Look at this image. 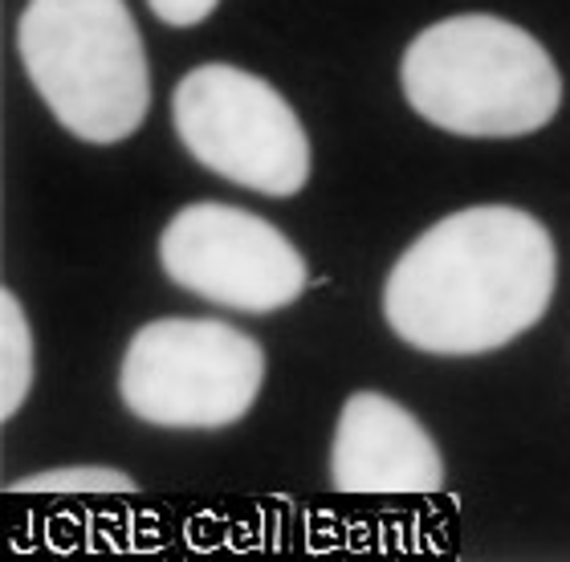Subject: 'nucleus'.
<instances>
[{"label": "nucleus", "instance_id": "nucleus-1", "mask_svg": "<svg viewBox=\"0 0 570 562\" xmlns=\"http://www.w3.org/2000/svg\"><path fill=\"white\" fill-rule=\"evenodd\" d=\"M547 225L510 204L444 216L392 265L383 318L428 355H489L525 335L554 298Z\"/></svg>", "mask_w": 570, "mask_h": 562}, {"label": "nucleus", "instance_id": "nucleus-2", "mask_svg": "<svg viewBox=\"0 0 570 562\" xmlns=\"http://www.w3.org/2000/svg\"><path fill=\"white\" fill-rule=\"evenodd\" d=\"M420 119L469 139H513L559 115L562 78L538 37L489 12L428 24L400 66Z\"/></svg>", "mask_w": 570, "mask_h": 562}, {"label": "nucleus", "instance_id": "nucleus-3", "mask_svg": "<svg viewBox=\"0 0 570 562\" xmlns=\"http://www.w3.org/2000/svg\"><path fill=\"white\" fill-rule=\"evenodd\" d=\"M29 82L86 144H119L151 107L147 49L127 0H29L17 24Z\"/></svg>", "mask_w": 570, "mask_h": 562}, {"label": "nucleus", "instance_id": "nucleus-4", "mask_svg": "<svg viewBox=\"0 0 570 562\" xmlns=\"http://www.w3.org/2000/svg\"><path fill=\"white\" fill-rule=\"evenodd\" d=\"M265 355L245 331L213 318H159L135 331L119 395L155 428H228L253 407Z\"/></svg>", "mask_w": 570, "mask_h": 562}, {"label": "nucleus", "instance_id": "nucleus-5", "mask_svg": "<svg viewBox=\"0 0 570 562\" xmlns=\"http://www.w3.org/2000/svg\"><path fill=\"white\" fill-rule=\"evenodd\" d=\"M179 144L220 180L294 196L309 180V139L294 107L240 66H196L171 98Z\"/></svg>", "mask_w": 570, "mask_h": 562}, {"label": "nucleus", "instance_id": "nucleus-6", "mask_svg": "<svg viewBox=\"0 0 570 562\" xmlns=\"http://www.w3.org/2000/svg\"><path fill=\"white\" fill-rule=\"evenodd\" d=\"M159 265L179 289L240 314H274L302 298L309 274L282 228L237 204H188L159 237Z\"/></svg>", "mask_w": 570, "mask_h": 562}, {"label": "nucleus", "instance_id": "nucleus-7", "mask_svg": "<svg viewBox=\"0 0 570 562\" xmlns=\"http://www.w3.org/2000/svg\"><path fill=\"white\" fill-rule=\"evenodd\" d=\"M331 481L343 493H436L444 461L404 404L358 392L343 404L331 444Z\"/></svg>", "mask_w": 570, "mask_h": 562}, {"label": "nucleus", "instance_id": "nucleus-8", "mask_svg": "<svg viewBox=\"0 0 570 562\" xmlns=\"http://www.w3.org/2000/svg\"><path fill=\"white\" fill-rule=\"evenodd\" d=\"M33 387V331L12 289L0 294V416L12 420Z\"/></svg>", "mask_w": 570, "mask_h": 562}, {"label": "nucleus", "instance_id": "nucleus-9", "mask_svg": "<svg viewBox=\"0 0 570 562\" xmlns=\"http://www.w3.org/2000/svg\"><path fill=\"white\" fill-rule=\"evenodd\" d=\"M12 490L17 493H131L135 481L107 465H70V469H46V473L12 481Z\"/></svg>", "mask_w": 570, "mask_h": 562}, {"label": "nucleus", "instance_id": "nucleus-10", "mask_svg": "<svg viewBox=\"0 0 570 562\" xmlns=\"http://www.w3.org/2000/svg\"><path fill=\"white\" fill-rule=\"evenodd\" d=\"M151 12L159 17L164 24L171 29H191V24H200L204 17H213V9L220 0H147Z\"/></svg>", "mask_w": 570, "mask_h": 562}]
</instances>
